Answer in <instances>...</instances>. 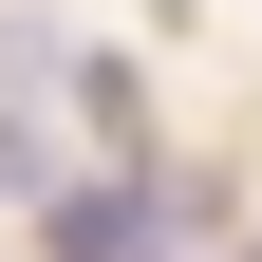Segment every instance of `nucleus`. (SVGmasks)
<instances>
[{"label":"nucleus","mask_w":262,"mask_h":262,"mask_svg":"<svg viewBox=\"0 0 262 262\" xmlns=\"http://www.w3.org/2000/svg\"><path fill=\"white\" fill-rule=\"evenodd\" d=\"M19 187H38V131H19V113H0V206H19Z\"/></svg>","instance_id":"obj_2"},{"label":"nucleus","mask_w":262,"mask_h":262,"mask_svg":"<svg viewBox=\"0 0 262 262\" xmlns=\"http://www.w3.org/2000/svg\"><path fill=\"white\" fill-rule=\"evenodd\" d=\"M150 19H187V0H150Z\"/></svg>","instance_id":"obj_3"},{"label":"nucleus","mask_w":262,"mask_h":262,"mask_svg":"<svg viewBox=\"0 0 262 262\" xmlns=\"http://www.w3.org/2000/svg\"><path fill=\"white\" fill-rule=\"evenodd\" d=\"M56 262H150V187H75L56 206Z\"/></svg>","instance_id":"obj_1"}]
</instances>
